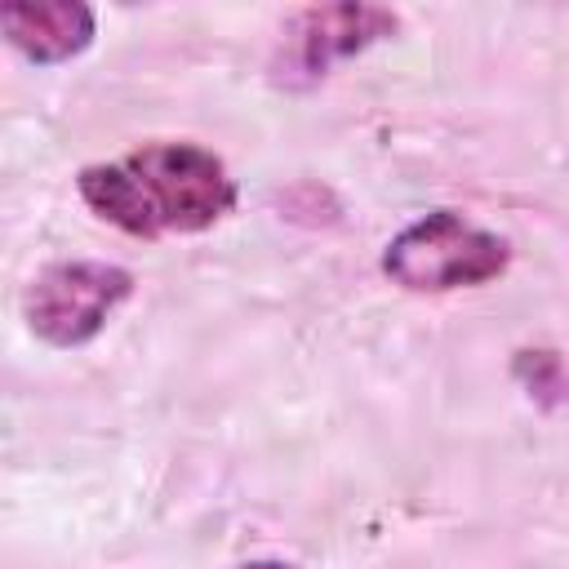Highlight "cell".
Here are the masks:
<instances>
[{
	"instance_id": "1",
	"label": "cell",
	"mask_w": 569,
	"mask_h": 569,
	"mask_svg": "<svg viewBox=\"0 0 569 569\" xmlns=\"http://www.w3.org/2000/svg\"><path fill=\"white\" fill-rule=\"evenodd\" d=\"M84 204L111 227L156 240L164 231H204L236 204L227 164L196 142H147L111 164L80 169Z\"/></svg>"
},
{
	"instance_id": "2",
	"label": "cell",
	"mask_w": 569,
	"mask_h": 569,
	"mask_svg": "<svg viewBox=\"0 0 569 569\" xmlns=\"http://www.w3.org/2000/svg\"><path fill=\"white\" fill-rule=\"evenodd\" d=\"M507 240L476 227L453 209H436L409 222L382 253V271L409 293H449L485 284L507 271Z\"/></svg>"
},
{
	"instance_id": "3",
	"label": "cell",
	"mask_w": 569,
	"mask_h": 569,
	"mask_svg": "<svg viewBox=\"0 0 569 569\" xmlns=\"http://www.w3.org/2000/svg\"><path fill=\"white\" fill-rule=\"evenodd\" d=\"M133 293V276L116 262H49L22 293V316L36 338L49 347H80L89 342L116 307Z\"/></svg>"
},
{
	"instance_id": "4",
	"label": "cell",
	"mask_w": 569,
	"mask_h": 569,
	"mask_svg": "<svg viewBox=\"0 0 569 569\" xmlns=\"http://www.w3.org/2000/svg\"><path fill=\"white\" fill-rule=\"evenodd\" d=\"M396 31V13L378 4H311L298 9L284 22L280 58H276V80L284 84H311L320 80L333 62L369 49L373 40Z\"/></svg>"
},
{
	"instance_id": "5",
	"label": "cell",
	"mask_w": 569,
	"mask_h": 569,
	"mask_svg": "<svg viewBox=\"0 0 569 569\" xmlns=\"http://www.w3.org/2000/svg\"><path fill=\"white\" fill-rule=\"evenodd\" d=\"M4 40L31 58L36 67L67 62L93 40V9L80 0H40V4H4L0 9Z\"/></svg>"
},
{
	"instance_id": "6",
	"label": "cell",
	"mask_w": 569,
	"mask_h": 569,
	"mask_svg": "<svg viewBox=\"0 0 569 569\" xmlns=\"http://www.w3.org/2000/svg\"><path fill=\"white\" fill-rule=\"evenodd\" d=\"M516 373H520L538 396H547V400H556V396L565 391V373H560V360H556L551 351H520Z\"/></svg>"
},
{
	"instance_id": "7",
	"label": "cell",
	"mask_w": 569,
	"mask_h": 569,
	"mask_svg": "<svg viewBox=\"0 0 569 569\" xmlns=\"http://www.w3.org/2000/svg\"><path fill=\"white\" fill-rule=\"evenodd\" d=\"M236 569H289V565H280V560H249V565H236Z\"/></svg>"
}]
</instances>
